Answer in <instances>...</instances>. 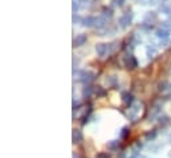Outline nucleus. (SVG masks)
<instances>
[{"mask_svg":"<svg viewBox=\"0 0 171 158\" xmlns=\"http://www.w3.org/2000/svg\"><path fill=\"white\" fill-rule=\"evenodd\" d=\"M123 64H125V67L127 68V69H134V68L138 67V62H137L135 57L131 56V55H126V56L123 57Z\"/></svg>","mask_w":171,"mask_h":158,"instance_id":"1","label":"nucleus"},{"mask_svg":"<svg viewBox=\"0 0 171 158\" xmlns=\"http://www.w3.org/2000/svg\"><path fill=\"white\" fill-rule=\"evenodd\" d=\"M94 78H96V73L90 72V70H82V72L80 73V80L85 84L92 83Z\"/></svg>","mask_w":171,"mask_h":158,"instance_id":"2","label":"nucleus"},{"mask_svg":"<svg viewBox=\"0 0 171 158\" xmlns=\"http://www.w3.org/2000/svg\"><path fill=\"white\" fill-rule=\"evenodd\" d=\"M131 19H133V14H131V12H126V14H123L122 16L119 17V24H121V27L126 28L131 23Z\"/></svg>","mask_w":171,"mask_h":158,"instance_id":"3","label":"nucleus"},{"mask_svg":"<svg viewBox=\"0 0 171 158\" xmlns=\"http://www.w3.org/2000/svg\"><path fill=\"white\" fill-rule=\"evenodd\" d=\"M96 51L99 57H105L107 55V52H109V47H107V44H97Z\"/></svg>","mask_w":171,"mask_h":158,"instance_id":"4","label":"nucleus"},{"mask_svg":"<svg viewBox=\"0 0 171 158\" xmlns=\"http://www.w3.org/2000/svg\"><path fill=\"white\" fill-rule=\"evenodd\" d=\"M86 40H88V36H86V35H84V33L77 35V37H76L74 41H73V45H74V47H81V45H84V44L86 43Z\"/></svg>","mask_w":171,"mask_h":158,"instance_id":"5","label":"nucleus"},{"mask_svg":"<svg viewBox=\"0 0 171 158\" xmlns=\"http://www.w3.org/2000/svg\"><path fill=\"white\" fill-rule=\"evenodd\" d=\"M97 17L94 16H86L82 19V24L85 25V27H93V25H97Z\"/></svg>","mask_w":171,"mask_h":158,"instance_id":"6","label":"nucleus"},{"mask_svg":"<svg viewBox=\"0 0 171 158\" xmlns=\"http://www.w3.org/2000/svg\"><path fill=\"white\" fill-rule=\"evenodd\" d=\"M122 97H123V101H125V104L127 105V106H130V104L133 102V94L127 93V92H125V93H122Z\"/></svg>","mask_w":171,"mask_h":158,"instance_id":"7","label":"nucleus"},{"mask_svg":"<svg viewBox=\"0 0 171 158\" xmlns=\"http://www.w3.org/2000/svg\"><path fill=\"white\" fill-rule=\"evenodd\" d=\"M81 139H82L81 131L77 130V129H74V130H73V141H74V142H80Z\"/></svg>","mask_w":171,"mask_h":158,"instance_id":"8","label":"nucleus"},{"mask_svg":"<svg viewBox=\"0 0 171 158\" xmlns=\"http://www.w3.org/2000/svg\"><path fill=\"white\" fill-rule=\"evenodd\" d=\"M157 36L159 39H168V32L165 29H158L157 31Z\"/></svg>","mask_w":171,"mask_h":158,"instance_id":"9","label":"nucleus"},{"mask_svg":"<svg viewBox=\"0 0 171 158\" xmlns=\"http://www.w3.org/2000/svg\"><path fill=\"white\" fill-rule=\"evenodd\" d=\"M92 92H93V88H92V86H86V88L84 89V92H82L84 97H86V96H90V94H92Z\"/></svg>","mask_w":171,"mask_h":158,"instance_id":"10","label":"nucleus"},{"mask_svg":"<svg viewBox=\"0 0 171 158\" xmlns=\"http://www.w3.org/2000/svg\"><path fill=\"white\" fill-rule=\"evenodd\" d=\"M104 14H105V16H109V17L113 16V11L110 8H107V7H105V8H104Z\"/></svg>","mask_w":171,"mask_h":158,"instance_id":"11","label":"nucleus"},{"mask_svg":"<svg viewBox=\"0 0 171 158\" xmlns=\"http://www.w3.org/2000/svg\"><path fill=\"white\" fill-rule=\"evenodd\" d=\"M123 1H125V0H112V3L114 4L115 7H121V6H123Z\"/></svg>","mask_w":171,"mask_h":158,"instance_id":"12","label":"nucleus"},{"mask_svg":"<svg viewBox=\"0 0 171 158\" xmlns=\"http://www.w3.org/2000/svg\"><path fill=\"white\" fill-rule=\"evenodd\" d=\"M96 93L98 94V96H105V94H106V92L104 90V89L102 88H99V86H97V89H96Z\"/></svg>","mask_w":171,"mask_h":158,"instance_id":"13","label":"nucleus"},{"mask_svg":"<svg viewBox=\"0 0 171 158\" xmlns=\"http://www.w3.org/2000/svg\"><path fill=\"white\" fill-rule=\"evenodd\" d=\"M166 85H167V84H166L165 81H163V83H159V84H158V90H165Z\"/></svg>","mask_w":171,"mask_h":158,"instance_id":"14","label":"nucleus"},{"mask_svg":"<svg viewBox=\"0 0 171 158\" xmlns=\"http://www.w3.org/2000/svg\"><path fill=\"white\" fill-rule=\"evenodd\" d=\"M107 84H114L115 83V77H114V76H112V77H110V78H107Z\"/></svg>","mask_w":171,"mask_h":158,"instance_id":"15","label":"nucleus"},{"mask_svg":"<svg viewBox=\"0 0 171 158\" xmlns=\"http://www.w3.org/2000/svg\"><path fill=\"white\" fill-rule=\"evenodd\" d=\"M97 158H110L109 154H104V153H101V154L97 155Z\"/></svg>","mask_w":171,"mask_h":158,"instance_id":"16","label":"nucleus"},{"mask_svg":"<svg viewBox=\"0 0 171 158\" xmlns=\"http://www.w3.org/2000/svg\"><path fill=\"white\" fill-rule=\"evenodd\" d=\"M109 146L112 147V149H115V147L118 146V142H110V144H109Z\"/></svg>","mask_w":171,"mask_h":158,"instance_id":"17","label":"nucleus"},{"mask_svg":"<svg viewBox=\"0 0 171 158\" xmlns=\"http://www.w3.org/2000/svg\"><path fill=\"white\" fill-rule=\"evenodd\" d=\"M127 134V128H123V131H122V137H125Z\"/></svg>","mask_w":171,"mask_h":158,"instance_id":"18","label":"nucleus"},{"mask_svg":"<svg viewBox=\"0 0 171 158\" xmlns=\"http://www.w3.org/2000/svg\"><path fill=\"white\" fill-rule=\"evenodd\" d=\"M133 158H135V157H133Z\"/></svg>","mask_w":171,"mask_h":158,"instance_id":"19","label":"nucleus"}]
</instances>
